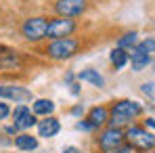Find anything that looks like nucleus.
<instances>
[{
  "instance_id": "1",
  "label": "nucleus",
  "mask_w": 155,
  "mask_h": 153,
  "mask_svg": "<svg viewBox=\"0 0 155 153\" xmlns=\"http://www.w3.org/2000/svg\"><path fill=\"white\" fill-rule=\"evenodd\" d=\"M140 111H143V107L136 101H120L111 109V126L117 128V126H122V124H126L132 118H136Z\"/></svg>"
},
{
  "instance_id": "2",
  "label": "nucleus",
  "mask_w": 155,
  "mask_h": 153,
  "mask_svg": "<svg viewBox=\"0 0 155 153\" xmlns=\"http://www.w3.org/2000/svg\"><path fill=\"white\" fill-rule=\"evenodd\" d=\"M78 51V42L74 38H59V40H52L51 44H48V57L52 59H69V57H74Z\"/></svg>"
},
{
  "instance_id": "3",
  "label": "nucleus",
  "mask_w": 155,
  "mask_h": 153,
  "mask_svg": "<svg viewBox=\"0 0 155 153\" xmlns=\"http://www.w3.org/2000/svg\"><path fill=\"white\" fill-rule=\"evenodd\" d=\"M126 138H128V145L138 147V149H145V151H149V149H153V147H155V134L147 132L145 128H140V126L128 128Z\"/></svg>"
},
{
  "instance_id": "4",
  "label": "nucleus",
  "mask_w": 155,
  "mask_h": 153,
  "mask_svg": "<svg viewBox=\"0 0 155 153\" xmlns=\"http://www.w3.org/2000/svg\"><path fill=\"white\" fill-rule=\"evenodd\" d=\"M46 29H48V21L44 19V17H31V19H27L23 27H21V32H23V36H25L27 40H42L44 36H46Z\"/></svg>"
},
{
  "instance_id": "5",
  "label": "nucleus",
  "mask_w": 155,
  "mask_h": 153,
  "mask_svg": "<svg viewBox=\"0 0 155 153\" xmlns=\"http://www.w3.org/2000/svg\"><path fill=\"white\" fill-rule=\"evenodd\" d=\"M74 29H76V23H74L71 19H67V17H63V19H52L51 23H48L46 36L52 38V40H59V38H67Z\"/></svg>"
},
{
  "instance_id": "6",
  "label": "nucleus",
  "mask_w": 155,
  "mask_h": 153,
  "mask_svg": "<svg viewBox=\"0 0 155 153\" xmlns=\"http://www.w3.org/2000/svg\"><path fill=\"white\" fill-rule=\"evenodd\" d=\"M54 11L61 17H78L86 11V0H57Z\"/></svg>"
},
{
  "instance_id": "7",
  "label": "nucleus",
  "mask_w": 155,
  "mask_h": 153,
  "mask_svg": "<svg viewBox=\"0 0 155 153\" xmlns=\"http://www.w3.org/2000/svg\"><path fill=\"white\" fill-rule=\"evenodd\" d=\"M122 141H124V134L120 132V128H109V130H105L103 136L99 138V145H101V149L103 151H115L120 145H122Z\"/></svg>"
},
{
  "instance_id": "8",
  "label": "nucleus",
  "mask_w": 155,
  "mask_h": 153,
  "mask_svg": "<svg viewBox=\"0 0 155 153\" xmlns=\"http://www.w3.org/2000/svg\"><path fill=\"white\" fill-rule=\"evenodd\" d=\"M13 118H15V128L17 130H25V128H31L36 124V118L31 115V111L27 109L25 105H19L13 111Z\"/></svg>"
},
{
  "instance_id": "9",
  "label": "nucleus",
  "mask_w": 155,
  "mask_h": 153,
  "mask_svg": "<svg viewBox=\"0 0 155 153\" xmlns=\"http://www.w3.org/2000/svg\"><path fill=\"white\" fill-rule=\"evenodd\" d=\"M0 97L21 103V101H29L31 99V92L27 88H21V86H0Z\"/></svg>"
},
{
  "instance_id": "10",
  "label": "nucleus",
  "mask_w": 155,
  "mask_h": 153,
  "mask_svg": "<svg viewBox=\"0 0 155 153\" xmlns=\"http://www.w3.org/2000/svg\"><path fill=\"white\" fill-rule=\"evenodd\" d=\"M59 130H61V124H59V120H54V118H48V120H44V122L38 126V134H40V136H44V138H51V136H54Z\"/></svg>"
},
{
  "instance_id": "11",
  "label": "nucleus",
  "mask_w": 155,
  "mask_h": 153,
  "mask_svg": "<svg viewBox=\"0 0 155 153\" xmlns=\"http://www.w3.org/2000/svg\"><path fill=\"white\" fill-rule=\"evenodd\" d=\"M149 55L145 51H140V48H134L132 55H130V63H132V69L134 72H140V69H145L147 65H149Z\"/></svg>"
},
{
  "instance_id": "12",
  "label": "nucleus",
  "mask_w": 155,
  "mask_h": 153,
  "mask_svg": "<svg viewBox=\"0 0 155 153\" xmlns=\"http://www.w3.org/2000/svg\"><path fill=\"white\" fill-rule=\"evenodd\" d=\"M88 122L92 124V128H99L107 122V109L105 107H92L88 113Z\"/></svg>"
},
{
  "instance_id": "13",
  "label": "nucleus",
  "mask_w": 155,
  "mask_h": 153,
  "mask_svg": "<svg viewBox=\"0 0 155 153\" xmlns=\"http://www.w3.org/2000/svg\"><path fill=\"white\" fill-rule=\"evenodd\" d=\"M80 80H82V82H90L92 86H99V88H103V84H105L103 76H101L99 72H94V69H84V72L80 74Z\"/></svg>"
},
{
  "instance_id": "14",
  "label": "nucleus",
  "mask_w": 155,
  "mask_h": 153,
  "mask_svg": "<svg viewBox=\"0 0 155 153\" xmlns=\"http://www.w3.org/2000/svg\"><path fill=\"white\" fill-rule=\"evenodd\" d=\"M15 147L21 149V151H31V149L38 147V141L34 136H29V134H21V136L15 138Z\"/></svg>"
},
{
  "instance_id": "15",
  "label": "nucleus",
  "mask_w": 155,
  "mask_h": 153,
  "mask_svg": "<svg viewBox=\"0 0 155 153\" xmlns=\"http://www.w3.org/2000/svg\"><path fill=\"white\" fill-rule=\"evenodd\" d=\"M128 61H130V55L124 48H113L111 51V63L115 65V69H122Z\"/></svg>"
},
{
  "instance_id": "16",
  "label": "nucleus",
  "mask_w": 155,
  "mask_h": 153,
  "mask_svg": "<svg viewBox=\"0 0 155 153\" xmlns=\"http://www.w3.org/2000/svg\"><path fill=\"white\" fill-rule=\"evenodd\" d=\"M52 109H54V103L48 99H38L34 103V113L36 115H51Z\"/></svg>"
},
{
  "instance_id": "17",
  "label": "nucleus",
  "mask_w": 155,
  "mask_h": 153,
  "mask_svg": "<svg viewBox=\"0 0 155 153\" xmlns=\"http://www.w3.org/2000/svg\"><path fill=\"white\" fill-rule=\"evenodd\" d=\"M132 48V46H138V36H136V32H130L126 36H122L120 40H117V48Z\"/></svg>"
},
{
  "instance_id": "18",
  "label": "nucleus",
  "mask_w": 155,
  "mask_h": 153,
  "mask_svg": "<svg viewBox=\"0 0 155 153\" xmlns=\"http://www.w3.org/2000/svg\"><path fill=\"white\" fill-rule=\"evenodd\" d=\"M136 48L145 51L147 55H151V52H155V38H145L143 42H138V46H136Z\"/></svg>"
},
{
  "instance_id": "19",
  "label": "nucleus",
  "mask_w": 155,
  "mask_h": 153,
  "mask_svg": "<svg viewBox=\"0 0 155 153\" xmlns=\"http://www.w3.org/2000/svg\"><path fill=\"white\" fill-rule=\"evenodd\" d=\"M143 92H145L147 97L155 99V82H147V84H143Z\"/></svg>"
},
{
  "instance_id": "20",
  "label": "nucleus",
  "mask_w": 155,
  "mask_h": 153,
  "mask_svg": "<svg viewBox=\"0 0 155 153\" xmlns=\"http://www.w3.org/2000/svg\"><path fill=\"white\" fill-rule=\"evenodd\" d=\"M115 153H134V147H132V145H124V147L120 145V147L115 149Z\"/></svg>"
},
{
  "instance_id": "21",
  "label": "nucleus",
  "mask_w": 155,
  "mask_h": 153,
  "mask_svg": "<svg viewBox=\"0 0 155 153\" xmlns=\"http://www.w3.org/2000/svg\"><path fill=\"white\" fill-rule=\"evenodd\" d=\"M8 113H11V111H8V105H6V103H0V120L6 118Z\"/></svg>"
},
{
  "instance_id": "22",
  "label": "nucleus",
  "mask_w": 155,
  "mask_h": 153,
  "mask_svg": "<svg viewBox=\"0 0 155 153\" xmlns=\"http://www.w3.org/2000/svg\"><path fill=\"white\" fill-rule=\"evenodd\" d=\"M63 153H82V151H80L78 147H65V149H63Z\"/></svg>"
},
{
  "instance_id": "23",
  "label": "nucleus",
  "mask_w": 155,
  "mask_h": 153,
  "mask_svg": "<svg viewBox=\"0 0 155 153\" xmlns=\"http://www.w3.org/2000/svg\"><path fill=\"white\" fill-rule=\"evenodd\" d=\"M153 72H155V63H153Z\"/></svg>"
},
{
  "instance_id": "24",
  "label": "nucleus",
  "mask_w": 155,
  "mask_h": 153,
  "mask_svg": "<svg viewBox=\"0 0 155 153\" xmlns=\"http://www.w3.org/2000/svg\"><path fill=\"white\" fill-rule=\"evenodd\" d=\"M149 153H155V151H149Z\"/></svg>"
}]
</instances>
